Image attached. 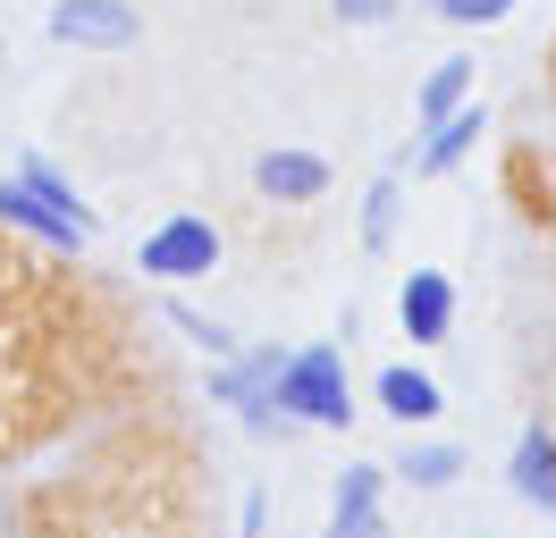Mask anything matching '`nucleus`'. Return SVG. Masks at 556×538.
<instances>
[{
    "label": "nucleus",
    "instance_id": "obj_1",
    "mask_svg": "<svg viewBox=\"0 0 556 538\" xmlns=\"http://www.w3.org/2000/svg\"><path fill=\"white\" fill-rule=\"evenodd\" d=\"M278 412L304 421V430H346V421H354L346 354H338V345H304V354H287V370H278Z\"/></svg>",
    "mask_w": 556,
    "mask_h": 538
},
{
    "label": "nucleus",
    "instance_id": "obj_2",
    "mask_svg": "<svg viewBox=\"0 0 556 538\" xmlns=\"http://www.w3.org/2000/svg\"><path fill=\"white\" fill-rule=\"evenodd\" d=\"M143 278H211L219 269V228L211 219H194V210H177V219H161V228L143 235V253H136Z\"/></svg>",
    "mask_w": 556,
    "mask_h": 538
},
{
    "label": "nucleus",
    "instance_id": "obj_3",
    "mask_svg": "<svg viewBox=\"0 0 556 538\" xmlns=\"http://www.w3.org/2000/svg\"><path fill=\"white\" fill-rule=\"evenodd\" d=\"M278 370H287V354H278V345H262V354H244V362L211 370V396L237 404L244 430H278V421H287V412H278Z\"/></svg>",
    "mask_w": 556,
    "mask_h": 538
},
{
    "label": "nucleus",
    "instance_id": "obj_4",
    "mask_svg": "<svg viewBox=\"0 0 556 538\" xmlns=\"http://www.w3.org/2000/svg\"><path fill=\"white\" fill-rule=\"evenodd\" d=\"M51 34L76 42V51H127L143 34V17H136V0H60V9H51Z\"/></svg>",
    "mask_w": 556,
    "mask_h": 538
},
{
    "label": "nucleus",
    "instance_id": "obj_5",
    "mask_svg": "<svg viewBox=\"0 0 556 538\" xmlns=\"http://www.w3.org/2000/svg\"><path fill=\"white\" fill-rule=\"evenodd\" d=\"M0 219H9V228H26V235H42V244H60V253H76V244H85V219H68V210H51V202L35 194V185H26V177H0Z\"/></svg>",
    "mask_w": 556,
    "mask_h": 538
},
{
    "label": "nucleus",
    "instance_id": "obj_6",
    "mask_svg": "<svg viewBox=\"0 0 556 538\" xmlns=\"http://www.w3.org/2000/svg\"><path fill=\"white\" fill-rule=\"evenodd\" d=\"M396 320H405V336H414V345H447V320H455V286L439 278V269H414V278L396 286Z\"/></svg>",
    "mask_w": 556,
    "mask_h": 538
},
{
    "label": "nucleus",
    "instance_id": "obj_7",
    "mask_svg": "<svg viewBox=\"0 0 556 538\" xmlns=\"http://www.w3.org/2000/svg\"><path fill=\"white\" fill-rule=\"evenodd\" d=\"M329 538H388V513H380V471L354 463L329 497Z\"/></svg>",
    "mask_w": 556,
    "mask_h": 538
},
{
    "label": "nucleus",
    "instance_id": "obj_8",
    "mask_svg": "<svg viewBox=\"0 0 556 538\" xmlns=\"http://www.w3.org/2000/svg\"><path fill=\"white\" fill-rule=\"evenodd\" d=\"M253 185L270 202H320L329 194V161H320V152H262V161H253Z\"/></svg>",
    "mask_w": 556,
    "mask_h": 538
},
{
    "label": "nucleus",
    "instance_id": "obj_9",
    "mask_svg": "<svg viewBox=\"0 0 556 538\" xmlns=\"http://www.w3.org/2000/svg\"><path fill=\"white\" fill-rule=\"evenodd\" d=\"M380 412H388V421H405V430H421V421H439V412H447V396H439V379L388 362L380 370Z\"/></svg>",
    "mask_w": 556,
    "mask_h": 538
},
{
    "label": "nucleus",
    "instance_id": "obj_10",
    "mask_svg": "<svg viewBox=\"0 0 556 538\" xmlns=\"http://www.w3.org/2000/svg\"><path fill=\"white\" fill-rule=\"evenodd\" d=\"M515 497L556 513V437L548 430H522L515 437Z\"/></svg>",
    "mask_w": 556,
    "mask_h": 538
},
{
    "label": "nucleus",
    "instance_id": "obj_11",
    "mask_svg": "<svg viewBox=\"0 0 556 538\" xmlns=\"http://www.w3.org/2000/svg\"><path fill=\"white\" fill-rule=\"evenodd\" d=\"M489 134V118H481V101H464V110H455V118H439V127H430V143H421V177H447L455 161H464V152H472V143H481Z\"/></svg>",
    "mask_w": 556,
    "mask_h": 538
},
{
    "label": "nucleus",
    "instance_id": "obj_12",
    "mask_svg": "<svg viewBox=\"0 0 556 538\" xmlns=\"http://www.w3.org/2000/svg\"><path fill=\"white\" fill-rule=\"evenodd\" d=\"M472 101V60H439L430 67V85H421V127H439Z\"/></svg>",
    "mask_w": 556,
    "mask_h": 538
},
{
    "label": "nucleus",
    "instance_id": "obj_13",
    "mask_svg": "<svg viewBox=\"0 0 556 538\" xmlns=\"http://www.w3.org/2000/svg\"><path fill=\"white\" fill-rule=\"evenodd\" d=\"M405 479H414V488H455V471H464V454H455V446H405Z\"/></svg>",
    "mask_w": 556,
    "mask_h": 538
},
{
    "label": "nucleus",
    "instance_id": "obj_14",
    "mask_svg": "<svg viewBox=\"0 0 556 538\" xmlns=\"http://www.w3.org/2000/svg\"><path fill=\"white\" fill-rule=\"evenodd\" d=\"M17 177H26V185H35L42 202H51V210H68V219H85V228H93V210L76 202V185H68V177H60V168H51V161H26V168H17Z\"/></svg>",
    "mask_w": 556,
    "mask_h": 538
},
{
    "label": "nucleus",
    "instance_id": "obj_15",
    "mask_svg": "<svg viewBox=\"0 0 556 538\" xmlns=\"http://www.w3.org/2000/svg\"><path fill=\"white\" fill-rule=\"evenodd\" d=\"M388 235H396V177H380V185H371V202H363V244L380 253Z\"/></svg>",
    "mask_w": 556,
    "mask_h": 538
},
{
    "label": "nucleus",
    "instance_id": "obj_16",
    "mask_svg": "<svg viewBox=\"0 0 556 538\" xmlns=\"http://www.w3.org/2000/svg\"><path fill=\"white\" fill-rule=\"evenodd\" d=\"M430 9H439V17H455V26H497L515 0H430Z\"/></svg>",
    "mask_w": 556,
    "mask_h": 538
},
{
    "label": "nucleus",
    "instance_id": "obj_17",
    "mask_svg": "<svg viewBox=\"0 0 556 538\" xmlns=\"http://www.w3.org/2000/svg\"><path fill=\"white\" fill-rule=\"evenodd\" d=\"M169 320H177V329H186V336H194L203 354H237V336L219 329V320H194V311H177V303H169Z\"/></svg>",
    "mask_w": 556,
    "mask_h": 538
},
{
    "label": "nucleus",
    "instance_id": "obj_18",
    "mask_svg": "<svg viewBox=\"0 0 556 538\" xmlns=\"http://www.w3.org/2000/svg\"><path fill=\"white\" fill-rule=\"evenodd\" d=\"M338 17H346V26H388L396 0H338Z\"/></svg>",
    "mask_w": 556,
    "mask_h": 538
}]
</instances>
